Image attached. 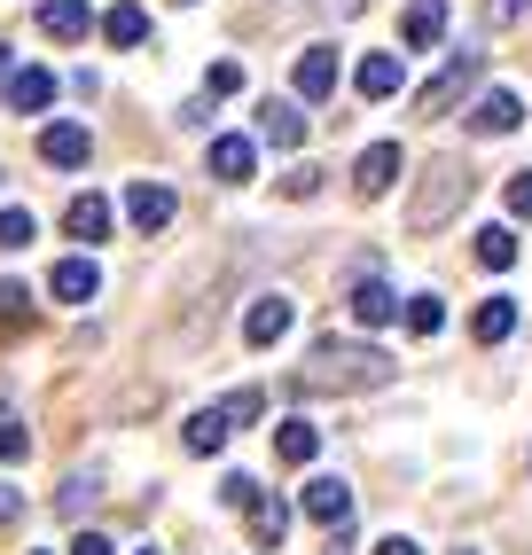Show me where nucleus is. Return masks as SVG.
<instances>
[{"instance_id": "21", "label": "nucleus", "mask_w": 532, "mask_h": 555, "mask_svg": "<svg viewBox=\"0 0 532 555\" xmlns=\"http://www.w3.org/2000/svg\"><path fill=\"white\" fill-rule=\"evenodd\" d=\"M102 40H110V48H141V40H149V16L134 9V0H118V9L102 16Z\"/></svg>"}, {"instance_id": "32", "label": "nucleus", "mask_w": 532, "mask_h": 555, "mask_svg": "<svg viewBox=\"0 0 532 555\" xmlns=\"http://www.w3.org/2000/svg\"><path fill=\"white\" fill-rule=\"evenodd\" d=\"M204 94L219 102V94H243V63H212L204 70Z\"/></svg>"}, {"instance_id": "24", "label": "nucleus", "mask_w": 532, "mask_h": 555, "mask_svg": "<svg viewBox=\"0 0 532 555\" xmlns=\"http://www.w3.org/2000/svg\"><path fill=\"white\" fill-rule=\"evenodd\" d=\"M509 328H517V306H509V298H485V306L470 313V337H478V345H502Z\"/></svg>"}, {"instance_id": "27", "label": "nucleus", "mask_w": 532, "mask_h": 555, "mask_svg": "<svg viewBox=\"0 0 532 555\" xmlns=\"http://www.w3.org/2000/svg\"><path fill=\"white\" fill-rule=\"evenodd\" d=\"M407 328H415V337H439V328H446V306L431 298V289H423V298H407Z\"/></svg>"}, {"instance_id": "3", "label": "nucleus", "mask_w": 532, "mask_h": 555, "mask_svg": "<svg viewBox=\"0 0 532 555\" xmlns=\"http://www.w3.org/2000/svg\"><path fill=\"white\" fill-rule=\"evenodd\" d=\"M478 70H485V55H478V48L446 55V70H439V79H423V94H415V118H446V109L478 87Z\"/></svg>"}, {"instance_id": "8", "label": "nucleus", "mask_w": 532, "mask_h": 555, "mask_svg": "<svg viewBox=\"0 0 532 555\" xmlns=\"http://www.w3.org/2000/svg\"><path fill=\"white\" fill-rule=\"evenodd\" d=\"M63 235H71V243H87V250L110 243V196H94V189H87V196H71V204H63Z\"/></svg>"}, {"instance_id": "20", "label": "nucleus", "mask_w": 532, "mask_h": 555, "mask_svg": "<svg viewBox=\"0 0 532 555\" xmlns=\"http://www.w3.org/2000/svg\"><path fill=\"white\" fill-rule=\"evenodd\" d=\"M48 102H55V70L24 63L16 79H9V109H48Z\"/></svg>"}, {"instance_id": "23", "label": "nucleus", "mask_w": 532, "mask_h": 555, "mask_svg": "<svg viewBox=\"0 0 532 555\" xmlns=\"http://www.w3.org/2000/svg\"><path fill=\"white\" fill-rule=\"evenodd\" d=\"M282 532H290V508H282L275 493H258V501H251V540H258V547H282Z\"/></svg>"}, {"instance_id": "22", "label": "nucleus", "mask_w": 532, "mask_h": 555, "mask_svg": "<svg viewBox=\"0 0 532 555\" xmlns=\"http://www.w3.org/2000/svg\"><path fill=\"white\" fill-rule=\"evenodd\" d=\"M275 454H282L290 469H306V462L321 454V430H314V423H282V430H275Z\"/></svg>"}, {"instance_id": "30", "label": "nucleus", "mask_w": 532, "mask_h": 555, "mask_svg": "<svg viewBox=\"0 0 532 555\" xmlns=\"http://www.w3.org/2000/svg\"><path fill=\"white\" fill-rule=\"evenodd\" d=\"M31 321V289L24 282H0V328H24Z\"/></svg>"}, {"instance_id": "39", "label": "nucleus", "mask_w": 532, "mask_h": 555, "mask_svg": "<svg viewBox=\"0 0 532 555\" xmlns=\"http://www.w3.org/2000/svg\"><path fill=\"white\" fill-rule=\"evenodd\" d=\"M376 555H423V547H415V540H400V532H392V540H376Z\"/></svg>"}, {"instance_id": "34", "label": "nucleus", "mask_w": 532, "mask_h": 555, "mask_svg": "<svg viewBox=\"0 0 532 555\" xmlns=\"http://www.w3.org/2000/svg\"><path fill=\"white\" fill-rule=\"evenodd\" d=\"M314 189H321V172H314V165H297V172H282V196H297V204H306Z\"/></svg>"}, {"instance_id": "7", "label": "nucleus", "mask_w": 532, "mask_h": 555, "mask_svg": "<svg viewBox=\"0 0 532 555\" xmlns=\"http://www.w3.org/2000/svg\"><path fill=\"white\" fill-rule=\"evenodd\" d=\"M345 306H353V321H360V328H384V321H400V289H392L384 274H360Z\"/></svg>"}, {"instance_id": "42", "label": "nucleus", "mask_w": 532, "mask_h": 555, "mask_svg": "<svg viewBox=\"0 0 532 555\" xmlns=\"http://www.w3.org/2000/svg\"><path fill=\"white\" fill-rule=\"evenodd\" d=\"M454 555H478V547H454Z\"/></svg>"}, {"instance_id": "33", "label": "nucleus", "mask_w": 532, "mask_h": 555, "mask_svg": "<svg viewBox=\"0 0 532 555\" xmlns=\"http://www.w3.org/2000/svg\"><path fill=\"white\" fill-rule=\"evenodd\" d=\"M94 493H102L94 477H63V493H55V508H63V516H79V508H87Z\"/></svg>"}, {"instance_id": "12", "label": "nucleus", "mask_w": 532, "mask_h": 555, "mask_svg": "<svg viewBox=\"0 0 532 555\" xmlns=\"http://www.w3.org/2000/svg\"><path fill=\"white\" fill-rule=\"evenodd\" d=\"M439 40H446V0H407L400 48H439Z\"/></svg>"}, {"instance_id": "35", "label": "nucleus", "mask_w": 532, "mask_h": 555, "mask_svg": "<svg viewBox=\"0 0 532 555\" xmlns=\"http://www.w3.org/2000/svg\"><path fill=\"white\" fill-rule=\"evenodd\" d=\"M532 9V0H485V31H502V24H517Z\"/></svg>"}, {"instance_id": "2", "label": "nucleus", "mask_w": 532, "mask_h": 555, "mask_svg": "<svg viewBox=\"0 0 532 555\" xmlns=\"http://www.w3.org/2000/svg\"><path fill=\"white\" fill-rule=\"evenodd\" d=\"M470 189H478V172H470L463 157H439V165L423 172V189H415V204H407V228H415V235H439L446 219L470 204Z\"/></svg>"}, {"instance_id": "18", "label": "nucleus", "mask_w": 532, "mask_h": 555, "mask_svg": "<svg viewBox=\"0 0 532 555\" xmlns=\"http://www.w3.org/2000/svg\"><path fill=\"white\" fill-rule=\"evenodd\" d=\"M470 126H478V133H517V126H524V102H517L509 87H493V94H478Z\"/></svg>"}, {"instance_id": "1", "label": "nucleus", "mask_w": 532, "mask_h": 555, "mask_svg": "<svg viewBox=\"0 0 532 555\" xmlns=\"http://www.w3.org/2000/svg\"><path fill=\"white\" fill-rule=\"evenodd\" d=\"M392 376H400V360H392L384 345H360V337H321L306 360L290 367V391H297V399H306V391H337V399H345V391H384Z\"/></svg>"}, {"instance_id": "17", "label": "nucleus", "mask_w": 532, "mask_h": 555, "mask_svg": "<svg viewBox=\"0 0 532 555\" xmlns=\"http://www.w3.org/2000/svg\"><path fill=\"white\" fill-rule=\"evenodd\" d=\"M353 87H360V102H384V94H400V55H392V48H376V55H360V70H353Z\"/></svg>"}, {"instance_id": "43", "label": "nucleus", "mask_w": 532, "mask_h": 555, "mask_svg": "<svg viewBox=\"0 0 532 555\" xmlns=\"http://www.w3.org/2000/svg\"><path fill=\"white\" fill-rule=\"evenodd\" d=\"M141 555H157V547H141Z\"/></svg>"}, {"instance_id": "5", "label": "nucleus", "mask_w": 532, "mask_h": 555, "mask_svg": "<svg viewBox=\"0 0 532 555\" xmlns=\"http://www.w3.org/2000/svg\"><path fill=\"white\" fill-rule=\"evenodd\" d=\"M173 211H180V196L165 189V180H134V189H126V219H134L141 235H157V228H173Z\"/></svg>"}, {"instance_id": "40", "label": "nucleus", "mask_w": 532, "mask_h": 555, "mask_svg": "<svg viewBox=\"0 0 532 555\" xmlns=\"http://www.w3.org/2000/svg\"><path fill=\"white\" fill-rule=\"evenodd\" d=\"M321 9H329V16H360V9H368V0H321Z\"/></svg>"}, {"instance_id": "9", "label": "nucleus", "mask_w": 532, "mask_h": 555, "mask_svg": "<svg viewBox=\"0 0 532 555\" xmlns=\"http://www.w3.org/2000/svg\"><path fill=\"white\" fill-rule=\"evenodd\" d=\"M290 321H297L290 298H258V306L243 313V345H258V352H266V345H282V337H290Z\"/></svg>"}, {"instance_id": "29", "label": "nucleus", "mask_w": 532, "mask_h": 555, "mask_svg": "<svg viewBox=\"0 0 532 555\" xmlns=\"http://www.w3.org/2000/svg\"><path fill=\"white\" fill-rule=\"evenodd\" d=\"M31 235H40V228H31V211H24V204H9V211H0V250H24Z\"/></svg>"}, {"instance_id": "16", "label": "nucleus", "mask_w": 532, "mask_h": 555, "mask_svg": "<svg viewBox=\"0 0 532 555\" xmlns=\"http://www.w3.org/2000/svg\"><path fill=\"white\" fill-rule=\"evenodd\" d=\"M227 430H236V423H227V406H197V415L180 423V447H188V454H219Z\"/></svg>"}, {"instance_id": "37", "label": "nucleus", "mask_w": 532, "mask_h": 555, "mask_svg": "<svg viewBox=\"0 0 532 555\" xmlns=\"http://www.w3.org/2000/svg\"><path fill=\"white\" fill-rule=\"evenodd\" d=\"M509 211H517V219H532V172H517V180H509Z\"/></svg>"}, {"instance_id": "11", "label": "nucleus", "mask_w": 532, "mask_h": 555, "mask_svg": "<svg viewBox=\"0 0 532 555\" xmlns=\"http://www.w3.org/2000/svg\"><path fill=\"white\" fill-rule=\"evenodd\" d=\"M290 87L306 94V102H329V94H337V48H306V55H297V70H290Z\"/></svg>"}, {"instance_id": "10", "label": "nucleus", "mask_w": 532, "mask_h": 555, "mask_svg": "<svg viewBox=\"0 0 532 555\" xmlns=\"http://www.w3.org/2000/svg\"><path fill=\"white\" fill-rule=\"evenodd\" d=\"M48 289H55L63 306H87V298H102V267H94V258L79 250V258H63V267L48 274Z\"/></svg>"}, {"instance_id": "36", "label": "nucleus", "mask_w": 532, "mask_h": 555, "mask_svg": "<svg viewBox=\"0 0 532 555\" xmlns=\"http://www.w3.org/2000/svg\"><path fill=\"white\" fill-rule=\"evenodd\" d=\"M71 555H118V540H110V532H79V540H71Z\"/></svg>"}, {"instance_id": "4", "label": "nucleus", "mask_w": 532, "mask_h": 555, "mask_svg": "<svg viewBox=\"0 0 532 555\" xmlns=\"http://www.w3.org/2000/svg\"><path fill=\"white\" fill-rule=\"evenodd\" d=\"M400 172H407V150H400V141H368L360 165H353V189H360V196H384Z\"/></svg>"}, {"instance_id": "41", "label": "nucleus", "mask_w": 532, "mask_h": 555, "mask_svg": "<svg viewBox=\"0 0 532 555\" xmlns=\"http://www.w3.org/2000/svg\"><path fill=\"white\" fill-rule=\"evenodd\" d=\"M9 79H16V70H9V48H0V94H9Z\"/></svg>"}, {"instance_id": "15", "label": "nucleus", "mask_w": 532, "mask_h": 555, "mask_svg": "<svg viewBox=\"0 0 532 555\" xmlns=\"http://www.w3.org/2000/svg\"><path fill=\"white\" fill-rule=\"evenodd\" d=\"M40 31H48V40H87L94 9H87V0H40Z\"/></svg>"}, {"instance_id": "25", "label": "nucleus", "mask_w": 532, "mask_h": 555, "mask_svg": "<svg viewBox=\"0 0 532 555\" xmlns=\"http://www.w3.org/2000/svg\"><path fill=\"white\" fill-rule=\"evenodd\" d=\"M478 267L485 274H509L517 267V235L509 228H478Z\"/></svg>"}, {"instance_id": "6", "label": "nucleus", "mask_w": 532, "mask_h": 555, "mask_svg": "<svg viewBox=\"0 0 532 555\" xmlns=\"http://www.w3.org/2000/svg\"><path fill=\"white\" fill-rule=\"evenodd\" d=\"M204 172H212V180H227V189H243V180L258 172V141L219 133V141H212V157H204Z\"/></svg>"}, {"instance_id": "31", "label": "nucleus", "mask_w": 532, "mask_h": 555, "mask_svg": "<svg viewBox=\"0 0 532 555\" xmlns=\"http://www.w3.org/2000/svg\"><path fill=\"white\" fill-rule=\"evenodd\" d=\"M219 406H227V423H258V415H266V391H251V384H243V391H227Z\"/></svg>"}, {"instance_id": "28", "label": "nucleus", "mask_w": 532, "mask_h": 555, "mask_svg": "<svg viewBox=\"0 0 532 555\" xmlns=\"http://www.w3.org/2000/svg\"><path fill=\"white\" fill-rule=\"evenodd\" d=\"M258 493H266V486H258V477H243V469H227V477H219V501H227V508H243V516H251Z\"/></svg>"}, {"instance_id": "14", "label": "nucleus", "mask_w": 532, "mask_h": 555, "mask_svg": "<svg viewBox=\"0 0 532 555\" xmlns=\"http://www.w3.org/2000/svg\"><path fill=\"white\" fill-rule=\"evenodd\" d=\"M40 157L71 172V165H87V157H94V133H87V126H71V118H63V126H48V133H40Z\"/></svg>"}, {"instance_id": "38", "label": "nucleus", "mask_w": 532, "mask_h": 555, "mask_svg": "<svg viewBox=\"0 0 532 555\" xmlns=\"http://www.w3.org/2000/svg\"><path fill=\"white\" fill-rule=\"evenodd\" d=\"M16 516H24V493H16V486H0V525H16Z\"/></svg>"}, {"instance_id": "19", "label": "nucleus", "mask_w": 532, "mask_h": 555, "mask_svg": "<svg viewBox=\"0 0 532 555\" xmlns=\"http://www.w3.org/2000/svg\"><path fill=\"white\" fill-rule=\"evenodd\" d=\"M258 141H275V150H297V141H306V118H297V102H258Z\"/></svg>"}, {"instance_id": "13", "label": "nucleus", "mask_w": 532, "mask_h": 555, "mask_svg": "<svg viewBox=\"0 0 532 555\" xmlns=\"http://www.w3.org/2000/svg\"><path fill=\"white\" fill-rule=\"evenodd\" d=\"M306 516H314V525H329V532H345V525H353V493L337 486V477H314V486H306Z\"/></svg>"}, {"instance_id": "26", "label": "nucleus", "mask_w": 532, "mask_h": 555, "mask_svg": "<svg viewBox=\"0 0 532 555\" xmlns=\"http://www.w3.org/2000/svg\"><path fill=\"white\" fill-rule=\"evenodd\" d=\"M24 454H31V430L16 406H0V462H24Z\"/></svg>"}]
</instances>
